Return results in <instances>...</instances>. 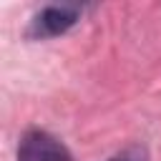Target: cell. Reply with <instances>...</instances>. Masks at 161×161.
Listing matches in <instances>:
<instances>
[{
	"label": "cell",
	"mask_w": 161,
	"mask_h": 161,
	"mask_svg": "<svg viewBox=\"0 0 161 161\" xmlns=\"http://www.w3.org/2000/svg\"><path fill=\"white\" fill-rule=\"evenodd\" d=\"M18 161H70V153L50 133L28 131L18 146Z\"/></svg>",
	"instance_id": "2"
},
{
	"label": "cell",
	"mask_w": 161,
	"mask_h": 161,
	"mask_svg": "<svg viewBox=\"0 0 161 161\" xmlns=\"http://www.w3.org/2000/svg\"><path fill=\"white\" fill-rule=\"evenodd\" d=\"M108 161H148V153H146V148H143V146L133 143V146H126L123 151L113 153Z\"/></svg>",
	"instance_id": "3"
},
{
	"label": "cell",
	"mask_w": 161,
	"mask_h": 161,
	"mask_svg": "<svg viewBox=\"0 0 161 161\" xmlns=\"http://www.w3.org/2000/svg\"><path fill=\"white\" fill-rule=\"evenodd\" d=\"M80 15V8L73 3H63V5H48L43 8L33 23H30V35L33 38H50V35H60L65 33L70 25H75Z\"/></svg>",
	"instance_id": "1"
}]
</instances>
